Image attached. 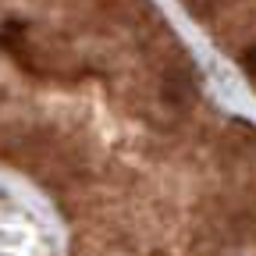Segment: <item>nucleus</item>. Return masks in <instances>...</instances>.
Instances as JSON below:
<instances>
[{"instance_id":"nucleus-1","label":"nucleus","mask_w":256,"mask_h":256,"mask_svg":"<svg viewBox=\"0 0 256 256\" xmlns=\"http://www.w3.org/2000/svg\"><path fill=\"white\" fill-rule=\"evenodd\" d=\"M242 68H246L249 75H256V46H249V50L242 54Z\"/></svg>"}]
</instances>
